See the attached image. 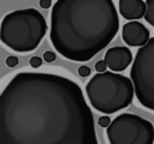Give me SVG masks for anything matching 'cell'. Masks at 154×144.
I'll use <instances>...</instances> for the list:
<instances>
[{
  "mask_svg": "<svg viewBox=\"0 0 154 144\" xmlns=\"http://www.w3.org/2000/svg\"><path fill=\"white\" fill-rule=\"evenodd\" d=\"M119 17L112 0H58L51 13V42L71 61H88L117 35Z\"/></svg>",
  "mask_w": 154,
  "mask_h": 144,
  "instance_id": "obj_2",
  "label": "cell"
},
{
  "mask_svg": "<svg viewBox=\"0 0 154 144\" xmlns=\"http://www.w3.org/2000/svg\"><path fill=\"white\" fill-rule=\"evenodd\" d=\"M109 144H153L154 126L150 121L131 113L116 116L106 130Z\"/></svg>",
  "mask_w": 154,
  "mask_h": 144,
  "instance_id": "obj_6",
  "label": "cell"
},
{
  "mask_svg": "<svg viewBox=\"0 0 154 144\" xmlns=\"http://www.w3.org/2000/svg\"><path fill=\"white\" fill-rule=\"evenodd\" d=\"M6 65L8 67H16L18 65V58L14 56V55H10L7 59H6Z\"/></svg>",
  "mask_w": 154,
  "mask_h": 144,
  "instance_id": "obj_15",
  "label": "cell"
},
{
  "mask_svg": "<svg viewBox=\"0 0 154 144\" xmlns=\"http://www.w3.org/2000/svg\"><path fill=\"white\" fill-rule=\"evenodd\" d=\"M29 65L32 68H38L42 65V59L40 56H31V59L29 60Z\"/></svg>",
  "mask_w": 154,
  "mask_h": 144,
  "instance_id": "obj_12",
  "label": "cell"
},
{
  "mask_svg": "<svg viewBox=\"0 0 154 144\" xmlns=\"http://www.w3.org/2000/svg\"><path fill=\"white\" fill-rule=\"evenodd\" d=\"M105 61L108 68L112 70V72H122L134 61L132 53L126 47H122V46L112 47L106 50Z\"/></svg>",
  "mask_w": 154,
  "mask_h": 144,
  "instance_id": "obj_8",
  "label": "cell"
},
{
  "mask_svg": "<svg viewBox=\"0 0 154 144\" xmlns=\"http://www.w3.org/2000/svg\"><path fill=\"white\" fill-rule=\"evenodd\" d=\"M78 74L81 76V77H83V78H85V77H88L89 74H90V68L88 67V66H79L78 67Z\"/></svg>",
  "mask_w": 154,
  "mask_h": 144,
  "instance_id": "obj_16",
  "label": "cell"
},
{
  "mask_svg": "<svg viewBox=\"0 0 154 144\" xmlns=\"http://www.w3.org/2000/svg\"><path fill=\"white\" fill-rule=\"evenodd\" d=\"M55 58H57V55H55V53L52 52V50L45 52V54H43V60L47 61V62H53V61L55 60Z\"/></svg>",
  "mask_w": 154,
  "mask_h": 144,
  "instance_id": "obj_14",
  "label": "cell"
},
{
  "mask_svg": "<svg viewBox=\"0 0 154 144\" xmlns=\"http://www.w3.org/2000/svg\"><path fill=\"white\" fill-rule=\"evenodd\" d=\"M107 64H106V61L105 60H100V61H97L96 64H95V70L99 72V73H105V72H107L106 70H107Z\"/></svg>",
  "mask_w": 154,
  "mask_h": 144,
  "instance_id": "obj_13",
  "label": "cell"
},
{
  "mask_svg": "<svg viewBox=\"0 0 154 144\" xmlns=\"http://www.w3.org/2000/svg\"><path fill=\"white\" fill-rule=\"evenodd\" d=\"M130 79L138 102L144 108L154 110V37L137 50L130 70Z\"/></svg>",
  "mask_w": 154,
  "mask_h": 144,
  "instance_id": "obj_5",
  "label": "cell"
},
{
  "mask_svg": "<svg viewBox=\"0 0 154 144\" xmlns=\"http://www.w3.org/2000/svg\"><path fill=\"white\" fill-rule=\"evenodd\" d=\"M90 104L97 112L112 114L126 108L134 98L135 89L131 79L116 73H96L85 85Z\"/></svg>",
  "mask_w": 154,
  "mask_h": 144,
  "instance_id": "obj_4",
  "label": "cell"
},
{
  "mask_svg": "<svg viewBox=\"0 0 154 144\" xmlns=\"http://www.w3.org/2000/svg\"><path fill=\"white\" fill-rule=\"evenodd\" d=\"M52 2H53V1H51V0H41V1H40V6H41L42 8H49L51 5H52Z\"/></svg>",
  "mask_w": 154,
  "mask_h": 144,
  "instance_id": "obj_17",
  "label": "cell"
},
{
  "mask_svg": "<svg viewBox=\"0 0 154 144\" xmlns=\"http://www.w3.org/2000/svg\"><path fill=\"white\" fill-rule=\"evenodd\" d=\"M47 23L36 8L17 10L7 13L1 22V42L17 53L35 50L43 40Z\"/></svg>",
  "mask_w": 154,
  "mask_h": 144,
  "instance_id": "obj_3",
  "label": "cell"
},
{
  "mask_svg": "<svg viewBox=\"0 0 154 144\" xmlns=\"http://www.w3.org/2000/svg\"><path fill=\"white\" fill-rule=\"evenodd\" d=\"M111 118L109 116H107V115H103V116H100L99 119H97V125L100 126V127H108L109 125H111Z\"/></svg>",
  "mask_w": 154,
  "mask_h": 144,
  "instance_id": "obj_11",
  "label": "cell"
},
{
  "mask_svg": "<svg viewBox=\"0 0 154 144\" xmlns=\"http://www.w3.org/2000/svg\"><path fill=\"white\" fill-rule=\"evenodd\" d=\"M118 10L122 17L128 20L141 19L147 13V4L142 0H119Z\"/></svg>",
  "mask_w": 154,
  "mask_h": 144,
  "instance_id": "obj_9",
  "label": "cell"
},
{
  "mask_svg": "<svg viewBox=\"0 0 154 144\" xmlns=\"http://www.w3.org/2000/svg\"><path fill=\"white\" fill-rule=\"evenodd\" d=\"M146 4H147V13L144 16V19L152 26H154V0H147Z\"/></svg>",
  "mask_w": 154,
  "mask_h": 144,
  "instance_id": "obj_10",
  "label": "cell"
},
{
  "mask_svg": "<svg viewBox=\"0 0 154 144\" xmlns=\"http://www.w3.org/2000/svg\"><path fill=\"white\" fill-rule=\"evenodd\" d=\"M0 144H99L81 86L55 73L13 76L0 96Z\"/></svg>",
  "mask_w": 154,
  "mask_h": 144,
  "instance_id": "obj_1",
  "label": "cell"
},
{
  "mask_svg": "<svg viewBox=\"0 0 154 144\" xmlns=\"http://www.w3.org/2000/svg\"><path fill=\"white\" fill-rule=\"evenodd\" d=\"M123 41L131 47H143L148 43L149 30L140 22H128L122 28Z\"/></svg>",
  "mask_w": 154,
  "mask_h": 144,
  "instance_id": "obj_7",
  "label": "cell"
}]
</instances>
